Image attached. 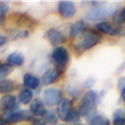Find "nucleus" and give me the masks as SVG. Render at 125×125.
I'll list each match as a JSON object with an SVG mask.
<instances>
[{
	"label": "nucleus",
	"mask_w": 125,
	"mask_h": 125,
	"mask_svg": "<svg viewBox=\"0 0 125 125\" xmlns=\"http://www.w3.org/2000/svg\"><path fill=\"white\" fill-rule=\"evenodd\" d=\"M120 34H122V35L125 36V28H124V29H121V33H120Z\"/></svg>",
	"instance_id": "34"
},
{
	"label": "nucleus",
	"mask_w": 125,
	"mask_h": 125,
	"mask_svg": "<svg viewBox=\"0 0 125 125\" xmlns=\"http://www.w3.org/2000/svg\"><path fill=\"white\" fill-rule=\"evenodd\" d=\"M23 84L27 89H36L38 88L39 84H40V80L37 76L31 74V73H26L24 74L23 77Z\"/></svg>",
	"instance_id": "15"
},
{
	"label": "nucleus",
	"mask_w": 125,
	"mask_h": 125,
	"mask_svg": "<svg viewBox=\"0 0 125 125\" xmlns=\"http://www.w3.org/2000/svg\"><path fill=\"white\" fill-rule=\"evenodd\" d=\"M6 61L7 64H9L10 66H22L25 61V58L23 54L20 53V52H12L8 55Z\"/></svg>",
	"instance_id": "16"
},
{
	"label": "nucleus",
	"mask_w": 125,
	"mask_h": 125,
	"mask_svg": "<svg viewBox=\"0 0 125 125\" xmlns=\"http://www.w3.org/2000/svg\"><path fill=\"white\" fill-rule=\"evenodd\" d=\"M113 21H114V25H122L125 22V18L123 17L121 11H116L113 14Z\"/></svg>",
	"instance_id": "24"
},
{
	"label": "nucleus",
	"mask_w": 125,
	"mask_h": 125,
	"mask_svg": "<svg viewBox=\"0 0 125 125\" xmlns=\"http://www.w3.org/2000/svg\"><path fill=\"white\" fill-rule=\"evenodd\" d=\"M51 57L56 64V70L63 72L69 61V52L64 46H57L51 53Z\"/></svg>",
	"instance_id": "4"
},
{
	"label": "nucleus",
	"mask_w": 125,
	"mask_h": 125,
	"mask_svg": "<svg viewBox=\"0 0 125 125\" xmlns=\"http://www.w3.org/2000/svg\"><path fill=\"white\" fill-rule=\"evenodd\" d=\"M96 28L100 31V32L104 33V34H108V35H111V36H114V35H119L121 33V29L114 25L113 23H110V22H107V21H101V22H98L96 24Z\"/></svg>",
	"instance_id": "10"
},
{
	"label": "nucleus",
	"mask_w": 125,
	"mask_h": 125,
	"mask_svg": "<svg viewBox=\"0 0 125 125\" xmlns=\"http://www.w3.org/2000/svg\"><path fill=\"white\" fill-rule=\"evenodd\" d=\"M30 113L35 116H44L46 113V108L42 100L35 99L30 104Z\"/></svg>",
	"instance_id": "13"
},
{
	"label": "nucleus",
	"mask_w": 125,
	"mask_h": 125,
	"mask_svg": "<svg viewBox=\"0 0 125 125\" xmlns=\"http://www.w3.org/2000/svg\"><path fill=\"white\" fill-rule=\"evenodd\" d=\"M12 72V66H10L7 63H1L0 62V81L5 79L6 76H8Z\"/></svg>",
	"instance_id": "23"
},
{
	"label": "nucleus",
	"mask_w": 125,
	"mask_h": 125,
	"mask_svg": "<svg viewBox=\"0 0 125 125\" xmlns=\"http://www.w3.org/2000/svg\"><path fill=\"white\" fill-rule=\"evenodd\" d=\"M101 40H102V36L98 31L88 30L82 33V37L76 43L75 48L80 52H84L97 45L99 42H101Z\"/></svg>",
	"instance_id": "2"
},
{
	"label": "nucleus",
	"mask_w": 125,
	"mask_h": 125,
	"mask_svg": "<svg viewBox=\"0 0 125 125\" xmlns=\"http://www.w3.org/2000/svg\"><path fill=\"white\" fill-rule=\"evenodd\" d=\"M87 28V23L84 20H78V21L74 22L69 28V35L71 38H76L83 32H85Z\"/></svg>",
	"instance_id": "12"
},
{
	"label": "nucleus",
	"mask_w": 125,
	"mask_h": 125,
	"mask_svg": "<svg viewBox=\"0 0 125 125\" xmlns=\"http://www.w3.org/2000/svg\"><path fill=\"white\" fill-rule=\"evenodd\" d=\"M99 103V94L95 90H88L83 94L80 104H79V109L78 112L80 116L83 117H89L94 113L95 108L97 107Z\"/></svg>",
	"instance_id": "1"
},
{
	"label": "nucleus",
	"mask_w": 125,
	"mask_h": 125,
	"mask_svg": "<svg viewBox=\"0 0 125 125\" xmlns=\"http://www.w3.org/2000/svg\"><path fill=\"white\" fill-rule=\"evenodd\" d=\"M4 23V17H0V25H2Z\"/></svg>",
	"instance_id": "32"
},
{
	"label": "nucleus",
	"mask_w": 125,
	"mask_h": 125,
	"mask_svg": "<svg viewBox=\"0 0 125 125\" xmlns=\"http://www.w3.org/2000/svg\"><path fill=\"white\" fill-rule=\"evenodd\" d=\"M94 83H95V79L88 78V79H86V81L84 82V86H85L86 88H90V87H92L93 85H94Z\"/></svg>",
	"instance_id": "26"
},
{
	"label": "nucleus",
	"mask_w": 125,
	"mask_h": 125,
	"mask_svg": "<svg viewBox=\"0 0 125 125\" xmlns=\"http://www.w3.org/2000/svg\"><path fill=\"white\" fill-rule=\"evenodd\" d=\"M118 88L120 90H122L123 88H125V77H120L118 80Z\"/></svg>",
	"instance_id": "27"
},
{
	"label": "nucleus",
	"mask_w": 125,
	"mask_h": 125,
	"mask_svg": "<svg viewBox=\"0 0 125 125\" xmlns=\"http://www.w3.org/2000/svg\"><path fill=\"white\" fill-rule=\"evenodd\" d=\"M59 125H67V124H65V123H62V124H59Z\"/></svg>",
	"instance_id": "35"
},
{
	"label": "nucleus",
	"mask_w": 125,
	"mask_h": 125,
	"mask_svg": "<svg viewBox=\"0 0 125 125\" xmlns=\"http://www.w3.org/2000/svg\"><path fill=\"white\" fill-rule=\"evenodd\" d=\"M16 87L15 82L11 79H4L0 81V94H10Z\"/></svg>",
	"instance_id": "18"
},
{
	"label": "nucleus",
	"mask_w": 125,
	"mask_h": 125,
	"mask_svg": "<svg viewBox=\"0 0 125 125\" xmlns=\"http://www.w3.org/2000/svg\"><path fill=\"white\" fill-rule=\"evenodd\" d=\"M117 11L116 7H107V6H94L85 14V19L89 21H100L106 19L110 15H113Z\"/></svg>",
	"instance_id": "3"
},
{
	"label": "nucleus",
	"mask_w": 125,
	"mask_h": 125,
	"mask_svg": "<svg viewBox=\"0 0 125 125\" xmlns=\"http://www.w3.org/2000/svg\"><path fill=\"white\" fill-rule=\"evenodd\" d=\"M18 100L20 103L22 104H28L32 101V98H33V92L31 91L30 89H27V88H24L22 89L21 91L19 92V95H18Z\"/></svg>",
	"instance_id": "20"
},
{
	"label": "nucleus",
	"mask_w": 125,
	"mask_h": 125,
	"mask_svg": "<svg viewBox=\"0 0 125 125\" xmlns=\"http://www.w3.org/2000/svg\"><path fill=\"white\" fill-rule=\"evenodd\" d=\"M64 121H66V122H68L70 124H74V125L79 124L80 121H81V116H80L78 110H76L75 108L72 107L70 109V111L68 112V114L66 115Z\"/></svg>",
	"instance_id": "19"
},
{
	"label": "nucleus",
	"mask_w": 125,
	"mask_h": 125,
	"mask_svg": "<svg viewBox=\"0 0 125 125\" xmlns=\"http://www.w3.org/2000/svg\"><path fill=\"white\" fill-rule=\"evenodd\" d=\"M60 73L56 69H48L42 75V83L44 85H51L59 79Z\"/></svg>",
	"instance_id": "14"
},
{
	"label": "nucleus",
	"mask_w": 125,
	"mask_h": 125,
	"mask_svg": "<svg viewBox=\"0 0 125 125\" xmlns=\"http://www.w3.org/2000/svg\"><path fill=\"white\" fill-rule=\"evenodd\" d=\"M33 125H47V124H45L42 120H39V119H34V122H33Z\"/></svg>",
	"instance_id": "29"
},
{
	"label": "nucleus",
	"mask_w": 125,
	"mask_h": 125,
	"mask_svg": "<svg viewBox=\"0 0 125 125\" xmlns=\"http://www.w3.org/2000/svg\"><path fill=\"white\" fill-rule=\"evenodd\" d=\"M8 11H9V6L4 2H0V17H4V15Z\"/></svg>",
	"instance_id": "25"
},
{
	"label": "nucleus",
	"mask_w": 125,
	"mask_h": 125,
	"mask_svg": "<svg viewBox=\"0 0 125 125\" xmlns=\"http://www.w3.org/2000/svg\"><path fill=\"white\" fill-rule=\"evenodd\" d=\"M46 37L49 40V42L55 46H60V44L66 42V36L61 31L55 28L48 29L46 32Z\"/></svg>",
	"instance_id": "9"
},
{
	"label": "nucleus",
	"mask_w": 125,
	"mask_h": 125,
	"mask_svg": "<svg viewBox=\"0 0 125 125\" xmlns=\"http://www.w3.org/2000/svg\"><path fill=\"white\" fill-rule=\"evenodd\" d=\"M124 68H125V61H124V62H123V63H122V64H121V65L119 66V68L117 69V72H118V73H119V72H121V71H122V70H123Z\"/></svg>",
	"instance_id": "30"
},
{
	"label": "nucleus",
	"mask_w": 125,
	"mask_h": 125,
	"mask_svg": "<svg viewBox=\"0 0 125 125\" xmlns=\"http://www.w3.org/2000/svg\"><path fill=\"white\" fill-rule=\"evenodd\" d=\"M71 108H72V101L69 98H62L57 105L58 117L62 120H64Z\"/></svg>",
	"instance_id": "11"
},
{
	"label": "nucleus",
	"mask_w": 125,
	"mask_h": 125,
	"mask_svg": "<svg viewBox=\"0 0 125 125\" xmlns=\"http://www.w3.org/2000/svg\"><path fill=\"white\" fill-rule=\"evenodd\" d=\"M19 104L20 103H19L18 98L12 94H6L0 98V106H1L4 110H6L7 112L18 110Z\"/></svg>",
	"instance_id": "8"
},
{
	"label": "nucleus",
	"mask_w": 125,
	"mask_h": 125,
	"mask_svg": "<svg viewBox=\"0 0 125 125\" xmlns=\"http://www.w3.org/2000/svg\"><path fill=\"white\" fill-rule=\"evenodd\" d=\"M7 40H8V38H7L6 36H2V35H0V47L3 46V45L7 42Z\"/></svg>",
	"instance_id": "28"
},
{
	"label": "nucleus",
	"mask_w": 125,
	"mask_h": 125,
	"mask_svg": "<svg viewBox=\"0 0 125 125\" xmlns=\"http://www.w3.org/2000/svg\"><path fill=\"white\" fill-rule=\"evenodd\" d=\"M58 11L63 18L69 19V18H72L75 15L76 6L72 1H69V0H63V1H60L58 3Z\"/></svg>",
	"instance_id": "7"
},
{
	"label": "nucleus",
	"mask_w": 125,
	"mask_h": 125,
	"mask_svg": "<svg viewBox=\"0 0 125 125\" xmlns=\"http://www.w3.org/2000/svg\"><path fill=\"white\" fill-rule=\"evenodd\" d=\"M45 121L51 125H55L57 124L58 120H59V117L57 115V113L54 112L53 110H46V113H45V115L43 116Z\"/></svg>",
	"instance_id": "22"
},
{
	"label": "nucleus",
	"mask_w": 125,
	"mask_h": 125,
	"mask_svg": "<svg viewBox=\"0 0 125 125\" xmlns=\"http://www.w3.org/2000/svg\"><path fill=\"white\" fill-rule=\"evenodd\" d=\"M121 99L125 100V88H123L121 90Z\"/></svg>",
	"instance_id": "31"
},
{
	"label": "nucleus",
	"mask_w": 125,
	"mask_h": 125,
	"mask_svg": "<svg viewBox=\"0 0 125 125\" xmlns=\"http://www.w3.org/2000/svg\"><path fill=\"white\" fill-rule=\"evenodd\" d=\"M88 118H89L88 122L90 125H110L109 119L104 115H102V114L93 113Z\"/></svg>",
	"instance_id": "17"
},
{
	"label": "nucleus",
	"mask_w": 125,
	"mask_h": 125,
	"mask_svg": "<svg viewBox=\"0 0 125 125\" xmlns=\"http://www.w3.org/2000/svg\"><path fill=\"white\" fill-rule=\"evenodd\" d=\"M121 13H122V15H123V17L125 18V7H124V8H123V9L121 10Z\"/></svg>",
	"instance_id": "33"
},
{
	"label": "nucleus",
	"mask_w": 125,
	"mask_h": 125,
	"mask_svg": "<svg viewBox=\"0 0 125 125\" xmlns=\"http://www.w3.org/2000/svg\"><path fill=\"white\" fill-rule=\"evenodd\" d=\"M113 125H125V113L122 109H116L113 113Z\"/></svg>",
	"instance_id": "21"
},
{
	"label": "nucleus",
	"mask_w": 125,
	"mask_h": 125,
	"mask_svg": "<svg viewBox=\"0 0 125 125\" xmlns=\"http://www.w3.org/2000/svg\"><path fill=\"white\" fill-rule=\"evenodd\" d=\"M4 120L7 123H18L26 120H33V115L27 110H14L8 111L4 115Z\"/></svg>",
	"instance_id": "6"
},
{
	"label": "nucleus",
	"mask_w": 125,
	"mask_h": 125,
	"mask_svg": "<svg viewBox=\"0 0 125 125\" xmlns=\"http://www.w3.org/2000/svg\"><path fill=\"white\" fill-rule=\"evenodd\" d=\"M62 97V91L60 89L49 87L43 91V103L46 106H55L58 105Z\"/></svg>",
	"instance_id": "5"
}]
</instances>
